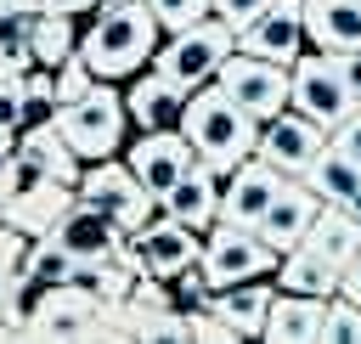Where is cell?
Listing matches in <instances>:
<instances>
[{
  "mask_svg": "<svg viewBox=\"0 0 361 344\" xmlns=\"http://www.w3.org/2000/svg\"><path fill=\"white\" fill-rule=\"evenodd\" d=\"M130 248H135V259H141V276H164V282L203 259V237H197V226H186V220L164 214V209H158L141 231H130Z\"/></svg>",
  "mask_w": 361,
  "mask_h": 344,
  "instance_id": "cell-10",
  "label": "cell"
},
{
  "mask_svg": "<svg viewBox=\"0 0 361 344\" xmlns=\"http://www.w3.org/2000/svg\"><path fill=\"white\" fill-rule=\"evenodd\" d=\"M237 51L293 68V62L310 51V34H305V0H276L271 11H259L248 28H237Z\"/></svg>",
  "mask_w": 361,
  "mask_h": 344,
  "instance_id": "cell-12",
  "label": "cell"
},
{
  "mask_svg": "<svg viewBox=\"0 0 361 344\" xmlns=\"http://www.w3.org/2000/svg\"><path fill=\"white\" fill-rule=\"evenodd\" d=\"M0 130L6 135L23 130V79H0Z\"/></svg>",
  "mask_w": 361,
  "mask_h": 344,
  "instance_id": "cell-33",
  "label": "cell"
},
{
  "mask_svg": "<svg viewBox=\"0 0 361 344\" xmlns=\"http://www.w3.org/2000/svg\"><path fill=\"white\" fill-rule=\"evenodd\" d=\"M23 254H28V237H23L11 220H0V271H17Z\"/></svg>",
  "mask_w": 361,
  "mask_h": 344,
  "instance_id": "cell-35",
  "label": "cell"
},
{
  "mask_svg": "<svg viewBox=\"0 0 361 344\" xmlns=\"http://www.w3.org/2000/svg\"><path fill=\"white\" fill-rule=\"evenodd\" d=\"M276 0H209V11L220 17V23H231V28H248L259 11H271Z\"/></svg>",
  "mask_w": 361,
  "mask_h": 344,
  "instance_id": "cell-32",
  "label": "cell"
},
{
  "mask_svg": "<svg viewBox=\"0 0 361 344\" xmlns=\"http://www.w3.org/2000/svg\"><path fill=\"white\" fill-rule=\"evenodd\" d=\"M316 214H322V197H316L299 175H288V180H282V192L271 197V209L259 214V226H254V231H259L276 254H288L293 242H305V237H310Z\"/></svg>",
  "mask_w": 361,
  "mask_h": 344,
  "instance_id": "cell-15",
  "label": "cell"
},
{
  "mask_svg": "<svg viewBox=\"0 0 361 344\" xmlns=\"http://www.w3.org/2000/svg\"><path fill=\"white\" fill-rule=\"evenodd\" d=\"M282 169H271L259 152L254 158H243L231 175H226V197H220V220H231V226H259V214L271 209V197L282 192Z\"/></svg>",
  "mask_w": 361,
  "mask_h": 344,
  "instance_id": "cell-14",
  "label": "cell"
},
{
  "mask_svg": "<svg viewBox=\"0 0 361 344\" xmlns=\"http://www.w3.org/2000/svg\"><path fill=\"white\" fill-rule=\"evenodd\" d=\"M344 209H350V214H355V220H361V192H355V197H350V203H344Z\"/></svg>",
  "mask_w": 361,
  "mask_h": 344,
  "instance_id": "cell-42",
  "label": "cell"
},
{
  "mask_svg": "<svg viewBox=\"0 0 361 344\" xmlns=\"http://www.w3.org/2000/svg\"><path fill=\"white\" fill-rule=\"evenodd\" d=\"M23 271L45 288V282H73V271H79V259L45 231V237H28V254H23Z\"/></svg>",
  "mask_w": 361,
  "mask_h": 344,
  "instance_id": "cell-28",
  "label": "cell"
},
{
  "mask_svg": "<svg viewBox=\"0 0 361 344\" xmlns=\"http://www.w3.org/2000/svg\"><path fill=\"white\" fill-rule=\"evenodd\" d=\"M338 62H344V79H350V90H355V102H361V51H344Z\"/></svg>",
  "mask_w": 361,
  "mask_h": 344,
  "instance_id": "cell-38",
  "label": "cell"
},
{
  "mask_svg": "<svg viewBox=\"0 0 361 344\" xmlns=\"http://www.w3.org/2000/svg\"><path fill=\"white\" fill-rule=\"evenodd\" d=\"M0 6H6V11H39L45 0H0Z\"/></svg>",
  "mask_w": 361,
  "mask_h": 344,
  "instance_id": "cell-40",
  "label": "cell"
},
{
  "mask_svg": "<svg viewBox=\"0 0 361 344\" xmlns=\"http://www.w3.org/2000/svg\"><path fill=\"white\" fill-rule=\"evenodd\" d=\"M164 39V23L152 17L147 0H102L90 11V28L79 34V56L90 62L96 79H135L152 68V51Z\"/></svg>",
  "mask_w": 361,
  "mask_h": 344,
  "instance_id": "cell-1",
  "label": "cell"
},
{
  "mask_svg": "<svg viewBox=\"0 0 361 344\" xmlns=\"http://www.w3.org/2000/svg\"><path fill=\"white\" fill-rule=\"evenodd\" d=\"M271 299H276V276H254V282H231V288H214L209 305L243 333V338H259L265 316H271Z\"/></svg>",
  "mask_w": 361,
  "mask_h": 344,
  "instance_id": "cell-22",
  "label": "cell"
},
{
  "mask_svg": "<svg viewBox=\"0 0 361 344\" xmlns=\"http://www.w3.org/2000/svg\"><path fill=\"white\" fill-rule=\"evenodd\" d=\"M73 259H107V254H118L124 248V226L113 220V214H102V209H90V203H79L73 197V209L56 220V231H51Z\"/></svg>",
  "mask_w": 361,
  "mask_h": 344,
  "instance_id": "cell-17",
  "label": "cell"
},
{
  "mask_svg": "<svg viewBox=\"0 0 361 344\" xmlns=\"http://www.w3.org/2000/svg\"><path fill=\"white\" fill-rule=\"evenodd\" d=\"M220 197H226V175H220V169H209V164H192V169H186V175L158 197V209L203 231V226H214V220H220Z\"/></svg>",
  "mask_w": 361,
  "mask_h": 344,
  "instance_id": "cell-18",
  "label": "cell"
},
{
  "mask_svg": "<svg viewBox=\"0 0 361 344\" xmlns=\"http://www.w3.org/2000/svg\"><path fill=\"white\" fill-rule=\"evenodd\" d=\"M322 344H361V305H355L350 293H333V299H327Z\"/></svg>",
  "mask_w": 361,
  "mask_h": 344,
  "instance_id": "cell-29",
  "label": "cell"
},
{
  "mask_svg": "<svg viewBox=\"0 0 361 344\" xmlns=\"http://www.w3.org/2000/svg\"><path fill=\"white\" fill-rule=\"evenodd\" d=\"M0 338H23V333H17V327H11V321H0Z\"/></svg>",
  "mask_w": 361,
  "mask_h": 344,
  "instance_id": "cell-41",
  "label": "cell"
},
{
  "mask_svg": "<svg viewBox=\"0 0 361 344\" xmlns=\"http://www.w3.org/2000/svg\"><path fill=\"white\" fill-rule=\"evenodd\" d=\"M152 6V17L164 23V34H175V28H186V23H197V17H209V0H147Z\"/></svg>",
  "mask_w": 361,
  "mask_h": 344,
  "instance_id": "cell-31",
  "label": "cell"
},
{
  "mask_svg": "<svg viewBox=\"0 0 361 344\" xmlns=\"http://www.w3.org/2000/svg\"><path fill=\"white\" fill-rule=\"evenodd\" d=\"M327 141H333L344 158H355V164H361V107H355L344 124H333V130H327Z\"/></svg>",
  "mask_w": 361,
  "mask_h": 344,
  "instance_id": "cell-34",
  "label": "cell"
},
{
  "mask_svg": "<svg viewBox=\"0 0 361 344\" xmlns=\"http://www.w3.org/2000/svg\"><path fill=\"white\" fill-rule=\"evenodd\" d=\"M299 180H305L322 203H350V197L361 192V164H355V158H344V152L327 141V147L316 152V164H310Z\"/></svg>",
  "mask_w": 361,
  "mask_h": 344,
  "instance_id": "cell-23",
  "label": "cell"
},
{
  "mask_svg": "<svg viewBox=\"0 0 361 344\" xmlns=\"http://www.w3.org/2000/svg\"><path fill=\"white\" fill-rule=\"evenodd\" d=\"M56 130H62V141H68L85 164L124 152V141H130V107H124V90H118L113 79H96L79 102L56 107Z\"/></svg>",
  "mask_w": 361,
  "mask_h": 344,
  "instance_id": "cell-3",
  "label": "cell"
},
{
  "mask_svg": "<svg viewBox=\"0 0 361 344\" xmlns=\"http://www.w3.org/2000/svg\"><path fill=\"white\" fill-rule=\"evenodd\" d=\"M322 321H327V299H316V293H293V288H276L259 338H265V344H322Z\"/></svg>",
  "mask_w": 361,
  "mask_h": 344,
  "instance_id": "cell-19",
  "label": "cell"
},
{
  "mask_svg": "<svg viewBox=\"0 0 361 344\" xmlns=\"http://www.w3.org/2000/svg\"><path fill=\"white\" fill-rule=\"evenodd\" d=\"M214 85H220L254 124L276 118V113L288 107V90H293V79H288L282 62H265V56H248V51H231V56L220 62Z\"/></svg>",
  "mask_w": 361,
  "mask_h": 344,
  "instance_id": "cell-9",
  "label": "cell"
},
{
  "mask_svg": "<svg viewBox=\"0 0 361 344\" xmlns=\"http://www.w3.org/2000/svg\"><path fill=\"white\" fill-rule=\"evenodd\" d=\"M310 242H316L322 254H333L338 265H350L355 248H361V220H355L344 203H322V214H316V226H310Z\"/></svg>",
  "mask_w": 361,
  "mask_h": 344,
  "instance_id": "cell-26",
  "label": "cell"
},
{
  "mask_svg": "<svg viewBox=\"0 0 361 344\" xmlns=\"http://www.w3.org/2000/svg\"><path fill=\"white\" fill-rule=\"evenodd\" d=\"M102 327V299H90L79 282H45L28 299L23 338H51V344H85Z\"/></svg>",
  "mask_w": 361,
  "mask_h": 344,
  "instance_id": "cell-6",
  "label": "cell"
},
{
  "mask_svg": "<svg viewBox=\"0 0 361 344\" xmlns=\"http://www.w3.org/2000/svg\"><path fill=\"white\" fill-rule=\"evenodd\" d=\"M124 164L164 197V192L197 164V152H192V141H186L180 130H141V135L124 141Z\"/></svg>",
  "mask_w": 361,
  "mask_h": 344,
  "instance_id": "cell-13",
  "label": "cell"
},
{
  "mask_svg": "<svg viewBox=\"0 0 361 344\" xmlns=\"http://www.w3.org/2000/svg\"><path fill=\"white\" fill-rule=\"evenodd\" d=\"M276 248L254 231V226H231V220H214L209 237H203V259L197 271L209 276V288H231V282H254V276H276Z\"/></svg>",
  "mask_w": 361,
  "mask_h": 344,
  "instance_id": "cell-8",
  "label": "cell"
},
{
  "mask_svg": "<svg viewBox=\"0 0 361 344\" xmlns=\"http://www.w3.org/2000/svg\"><path fill=\"white\" fill-rule=\"evenodd\" d=\"M180 135L192 141L197 164H209V169H220V175H231V169H237L243 158H254V147H259V124H254L220 85H197V90L186 96Z\"/></svg>",
  "mask_w": 361,
  "mask_h": 344,
  "instance_id": "cell-2",
  "label": "cell"
},
{
  "mask_svg": "<svg viewBox=\"0 0 361 344\" xmlns=\"http://www.w3.org/2000/svg\"><path fill=\"white\" fill-rule=\"evenodd\" d=\"M23 152H28V158H39V164H45V175H56V180H68V186H79V175H85V158L62 141L56 118H51V124L23 130Z\"/></svg>",
  "mask_w": 361,
  "mask_h": 344,
  "instance_id": "cell-25",
  "label": "cell"
},
{
  "mask_svg": "<svg viewBox=\"0 0 361 344\" xmlns=\"http://www.w3.org/2000/svg\"><path fill=\"white\" fill-rule=\"evenodd\" d=\"M17 141H23V130H17V135H6V130H0V175H6V164L17 158Z\"/></svg>",
  "mask_w": 361,
  "mask_h": 344,
  "instance_id": "cell-39",
  "label": "cell"
},
{
  "mask_svg": "<svg viewBox=\"0 0 361 344\" xmlns=\"http://www.w3.org/2000/svg\"><path fill=\"white\" fill-rule=\"evenodd\" d=\"M28 45H34V62L39 68H62L79 51V17H68V11H34Z\"/></svg>",
  "mask_w": 361,
  "mask_h": 344,
  "instance_id": "cell-24",
  "label": "cell"
},
{
  "mask_svg": "<svg viewBox=\"0 0 361 344\" xmlns=\"http://www.w3.org/2000/svg\"><path fill=\"white\" fill-rule=\"evenodd\" d=\"M79 203H90V209L113 214L124 231H141V226L158 214V192H152L130 164H124V152L85 164V175H79Z\"/></svg>",
  "mask_w": 361,
  "mask_h": 344,
  "instance_id": "cell-5",
  "label": "cell"
},
{
  "mask_svg": "<svg viewBox=\"0 0 361 344\" xmlns=\"http://www.w3.org/2000/svg\"><path fill=\"white\" fill-rule=\"evenodd\" d=\"M28 23H34V11H6L0 6V79H23L28 68H39L34 45H28Z\"/></svg>",
  "mask_w": 361,
  "mask_h": 344,
  "instance_id": "cell-27",
  "label": "cell"
},
{
  "mask_svg": "<svg viewBox=\"0 0 361 344\" xmlns=\"http://www.w3.org/2000/svg\"><path fill=\"white\" fill-rule=\"evenodd\" d=\"M305 34L316 51H361V0H305Z\"/></svg>",
  "mask_w": 361,
  "mask_h": 344,
  "instance_id": "cell-21",
  "label": "cell"
},
{
  "mask_svg": "<svg viewBox=\"0 0 361 344\" xmlns=\"http://www.w3.org/2000/svg\"><path fill=\"white\" fill-rule=\"evenodd\" d=\"M90 85H96V73H90V62H85V56L73 51V56H68V62L56 68V107H68V102H79V96L90 90Z\"/></svg>",
  "mask_w": 361,
  "mask_h": 344,
  "instance_id": "cell-30",
  "label": "cell"
},
{
  "mask_svg": "<svg viewBox=\"0 0 361 344\" xmlns=\"http://www.w3.org/2000/svg\"><path fill=\"white\" fill-rule=\"evenodd\" d=\"M186 96L192 90H180L175 79H164L158 68H141L135 79H124V107H130L135 130H180Z\"/></svg>",
  "mask_w": 361,
  "mask_h": 344,
  "instance_id": "cell-16",
  "label": "cell"
},
{
  "mask_svg": "<svg viewBox=\"0 0 361 344\" xmlns=\"http://www.w3.org/2000/svg\"><path fill=\"white\" fill-rule=\"evenodd\" d=\"M96 6H102V0H45L39 11H68V17H90Z\"/></svg>",
  "mask_w": 361,
  "mask_h": 344,
  "instance_id": "cell-36",
  "label": "cell"
},
{
  "mask_svg": "<svg viewBox=\"0 0 361 344\" xmlns=\"http://www.w3.org/2000/svg\"><path fill=\"white\" fill-rule=\"evenodd\" d=\"M288 79H293V90H288V107H299L305 118H316V124H344L361 102H355V90H350V79H344V62L333 56V51H305L293 68H288Z\"/></svg>",
  "mask_w": 361,
  "mask_h": 344,
  "instance_id": "cell-7",
  "label": "cell"
},
{
  "mask_svg": "<svg viewBox=\"0 0 361 344\" xmlns=\"http://www.w3.org/2000/svg\"><path fill=\"white\" fill-rule=\"evenodd\" d=\"M322 147H327V124L305 118L299 107H282L276 118L259 124V147H254V152H259L271 169H282V175H305Z\"/></svg>",
  "mask_w": 361,
  "mask_h": 344,
  "instance_id": "cell-11",
  "label": "cell"
},
{
  "mask_svg": "<svg viewBox=\"0 0 361 344\" xmlns=\"http://www.w3.org/2000/svg\"><path fill=\"white\" fill-rule=\"evenodd\" d=\"M338 293H350V299L361 305V248H355V259L344 265V282H338Z\"/></svg>",
  "mask_w": 361,
  "mask_h": 344,
  "instance_id": "cell-37",
  "label": "cell"
},
{
  "mask_svg": "<svg viewBox=\"0 0 361 344\" xmlns=\"http://www.w3.org/2000/svg\"><path fill=\"white\" fill-rule=\"evenodd\" d=\"M231 51H237V28L209 11V17L164 34L158 51H152V68H158L164 79H175L180 90H197V85H214V73H220V62H226Z\"/></svg>",
  "mask_w": 361,
  "mask_h": 344,
  "instance_id": "cell-4",
  "label": "cell"
},
{
  "mask_svg": "<svg viewBox=\"0 0 361 344\" xmlns=\"http://www.w3.org/2000/svg\"><path fill=\"white\" fill-rule=\"evenodd\" d=\"M344 282V265L333 254H322L310 237L293 242L282 259H276V288H293V293H316V299H333Z\"/></svg>",
  "mask_w": 361,
  "mask_h": 344,
  "instance_id": "cell-20",
  "label": "cell"
}]
</instances>
